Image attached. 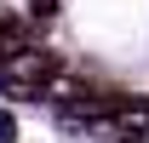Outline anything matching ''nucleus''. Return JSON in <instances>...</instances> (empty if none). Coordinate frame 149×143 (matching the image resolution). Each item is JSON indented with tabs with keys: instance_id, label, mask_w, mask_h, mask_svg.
<instances>
[{
	"instance_id": "f03ea898",
	"label": "nucleus",
	"mask_w": 149,
	"mask_h": 143,
	"mask_svg": "<svg viewBox=\"0 0 149 143\" xmlns=\"http://www.w3.org/2000/svg\"><path fill=\"white\" fill-rule=\"evenodd\" d=\"M29 12H35V17L46 23V17H57V0H35V6H29Z\"/></svg>"
},
{
	"instance_id": "f257e3e1",
	"label": "nucleus",
	"mask_w": 149,
	"mask_h": 143,
	"mask_svg": "<svg viewBox=\"0 0 149 143\" xmlns=\"http://www.w3.org/2000/svg\"><path fill=\"white\" fill-rule=\"evenodd\" d=\"M57 74H63V57L46 52V46H17V52L0 57V80H6V92H17V97L46 92Z\"/></svg>"
}]
</instances>
